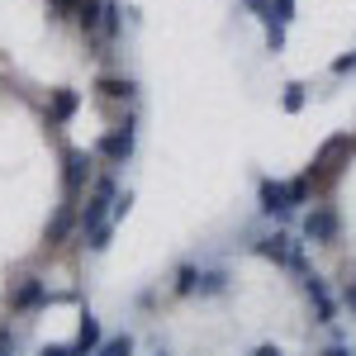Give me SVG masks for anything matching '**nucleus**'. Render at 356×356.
<instances>
[{
  "instance_id": "9",
  "label": "nucleus",
  "mask_w": 356,
  "mask_h": 356,
  "mask_svg": "<svg viewBox=\"0 0 356 356\" xmlns=\"http://www.w3.org/2000/svg\"><path fill=\"white\" fill-rule=\"evenodd\" d=\"M76 110H81V95L72 86H57L53 95H48V129H62Z\"/></svg>"
},
{
  "instance_id": "14",
  "label": "nucleus",
  "mask_w": 356,
  "mask_h": 356,
  "mask_svg": "<svg viewBox=\"0 0 356 356\" xmlns=\"http://www.w3.org/2000/svg\"><path fill=\"white\" fill-rule=\"evenodd\" d=\"M95 90H100L105 100H134V95H138V86L129 81V76H100Z\"/></svg>"
},
{
  "instance_id": "16",
  "label": "nucleus",
  "mask_w": 356,
  "mask_h": 356,
  "mask_svg": "<svg viewBox=\"0 0 356 356\" xmlns=\"http://www.w3.org/2000/svg\"><path fill=\"white\" fill-rule=\"evenodd\" d=\"M285 195H290V209H295V204H309V200H314V181H309V176H295V181H285Z\"/></svg>"
},
{
  "instance_id": "2",
  "label": "nucleus",
  "mask_w": 356,
  "mask_h": 356,
  "mask_svg": "<svg viewBox=\"0 0 356 356\" xmlns=\"http://www.w3.org/2000/svg\"><path fill=\"white\" fill-rule=\"evenodd\" d=\"M114 200H119V186H114V176H100V181H90V195H86V209H76V233H95L100 223H110V209Z\"/></svg>"
},
{
  "instance_id": "27",
  "label": "nucleus",
  "mask_w": 356,
  "mask_h": 356,
  "mask_svg": "<svg viewBox=\"0 0 356 356\" xmlns=\"http://www.w3.org/2000/svg\"><path fill=\"white\" fill-rule=\"evenodd\" d=\"M10 352H15V332L0 328V356H10Z\"/></svg>"
},
{
  "instance_id": "22",
  "label": "nucleus",
  "mask_w": 356,
  "mask_h": 356,
  "mask_svg": "<svg viewBox=\"0 0 356 356\" xmlns=\"http://www.w3.org/2000/svg\"><path fill=\"white\" fill-rule=\"evenodd\" d=\"M285 110H290V114H300V110H304V86H300V81L285 86Z\"/></svg>"
},
{
  "instance_id": "18",
  "label": "nucleus",
  "mask_w": 356,
  "mask_h": 356,
  "mask_svg": "<svg viewBox=\"0 0 356 356\" xmlns=\"http://www.w3.org/2000/svg\"><path fill=\"white\" fill-rule=\"evenodd\" d=\"M200 295H223L228 290V275L223 271H200V285H195Z\"/></svg>"
},
{
  "instance_id": "20",
  "label": "nucleus",
  "mask_w": 356,
  "mask_h": 356,
  "mask_svg": "<svg viewBox=\"0 0 356 356\" xmlns=\"http://www.w3.org/2000/svg\"><path fill=\"white\" fill-rule=\"evenodd\" d=\"M290 19H295V0H271V19H266V24H290Z\"/></svg>"
},
{
  "instance_id": "12",
  "label": "nucleus",
  "mask_w": 356,
  "mask_h": 356,
  "mask_svg": "<svg viewBox=\"0 0 356 356\" xmlns=\"http://www.w3.org/2000/svg\"><path fill=\"white\" fill-rule=\"evenodd\" d=\"M105 342V332H100V318H90L86 314L81 318V332H76V347H72V356H95V347Z\"/></svg>"
},
{
  "instance_id": "6",
  "label": "nucleus",
  "mask_w": 356,
  "mask_h": 356,
  "mask_svg": "<svg viewBox=\"0 0 356 356\" xmlns=\"http://www.w3.org/2000/svg\"><path fill=\"white\" fill-rule=\"evenodd\" d=\"M257 252H261L266 261H275V266L304 271V243H295L290 233H271V238H261V243H257ZM304 275H309V271H304Z\"/></svg>"
},
{
  "instance_id": "29",
  "label": "nucleus",
  "mask_w": 356,
  "mask_h": 356,
  "mask_svg": "<svg viewBox=\"0 0 356 356\" xmlns=\"http://www.w3.org/2000/svg\"><path fill=\"white\" fill-rule=\"evenodd\" d=\"M323 356H352V347H347V342H328V347H323Z\"/></svg>"
},
{
  "instance_id": "4",
  "label": "nucleus",
  "mask_w": 356,
  "mask_h": 356,
  "mask_svg": "<svg viewBox=\"0 0 356 356\" xmlns=\"http://www.w3.org/2000/svg\"><path fill=\"white\" fill-rule=\"evenodd\" d=\"M90 157H100V162H110V166H124V162H129V157H134V114H129L124 124H114L110 134L95 138Z\"/></svg>"
},
{
  "instance_id": "19",
  "label": "nucleus",
  "mask_w": 356,
  "mask_h": 356,
  "mask_svg": "<svg viewBox=\"0 0 356 356\" xmlns=\"http://www.w3.org/2000/svg\"><path fill=\"white\" fill-rule=\"evenodd\" d=\"M110 238H114V223H100V228H95V233H86L81 243L90 247V252H105V247H110Z\"/></svg>"
},
{
  "instance_id": "17",
  "label": "nucleus",
  "mask_w": 356,
  "mask_h": 356,
  "mask_svg": "<svg viewBox=\"0 0 356 356\" xmlns=\"http://www.w3.org/2000/svg\"><path fill=\"white\" fill-rule=\"evenodd\" d=\"M95 356H134V337L124 332V337H105L100 347H95Z\"/></svg>"
},
{
  "instance_id": "15",
  "label": "nucleus",
  "mask_w": 356,
  "mask_h": 356,
  "mask_svg": "<svg viewBox=\"0 0 356 356\" xmlns=\"http://www.w3.org/2000/svg\"><path fill=\"white\" fill-rule=\"evenodd\" d=\"M100 5H105V0H81V5H76L72 19L81 24V33H95V29H100Z\"/></svg>"
},
{
  "instance_id": "21",
  "label": "nucleus",
  "mask_w": 356,
  "mask_h": 356,
  "mask_svg": "<svg viewBox=\"0 0 356 356\" xmlns=\"http://www.w3.org/2000/svg\"><path fill=\"white\" fill-rule=\"evenodd\" d=\"M195 285H200V271H195V266H181V271H176V295H191Z\"/></svg>"
},
{
  "instance_id": "13",
  "label": "nucleus",
  "mask_w": 356,
  "mask_h": 356,
  "mask_svg": "<svg viewBox=\"0 0 356 356\" xmlns=\"http://www.w3.org/2000/svg\"><path fill=\"white\" fill-rule=\"evenodd\" d=\"M119 29H124V10H119V0H105V5H100V29H95L100 43H114Z\"/></svg>"
},
{
  "instance_id": "25",
  "label": "nucleus",
  "mask_w": 356,
  "mask_h": 356,
  "mask_svg": "<svg viewBox=\"0 0 356 356\" xmlns=\"http://www.w3.org/2000/svg\"><path fill=\"white\" fill-rule=\"evenodd\" d=\"M266 43H271V53H275V48L285 43V29H280V24H266Z\"/></svg>"
},
{
  "instance_id": "24",
  "label": "nucleus",
  "mask_w": 356,
  "mask_h": 356,
  "mask_svg": "<svg viewBox=\"0 0 356 356\" xmlns=\"http://www.w3.org/2000/svg\"><path fill=\"white\" fill-rule=\"evenodd\" d=\"M332 72H337V76H347V72H356V53L337 57V62H332Z\"/></svg>"
},
{
  "instance_id": "7",
  "label": "nucleus",
  "mask_w": 356,
  "mask_h": 356,
  "mask_svg": "<svg viewBox=\"0 0 356 356\" xmlns=\"http://www.w3.org/2000/svg\"><path fill=\"white\" fill-rule=\"evenodd\" d=\"M5 300H10L15 314H33V309H43V304H48V285H43L38 275H19V280H10Z\"/></svg>"
},
{
  "instance_id": "11",
  "label": "nucleus",
  "mask_w": 356,
  "mask_h": 356,
  "mask_svg": "<svg viewBox=\"0 0 356 356\" xmlns=\"http://www.w3.org/2000/svg\"><path fill=\"white\" fill-rule=\"evenodd\" d=\"M257 200H261V214H290L285 181H261V186H257Z\"/></svg>"
},
{
  "instance_id": "5",
  "label": "nucleus",
  "mask_w": 356,
  "mask_h": 356,
  "mask_svg": "<svg viewBox=\"0 0 356 356\" xmlns=\"http://www.w3.org/2000/svg\"><path fill=\"white\" fill-rule=\"evenodd\" d=\"M304 238L318 247H332L342 238V219H337V209L332 204H314L309 214H304Z\"/></svg>"
},
{
  "instance_id": "31",
  "label": "nucleus",
  "mask_w": 356,
  "mask_h": 356,
  "mask_svg": "<svg viewBox=\"0 0 356 356\" xmlns=\"http://www.w3.org/2000/svg\"><path fill=\"white\" fill-rule=\"evenodd\" d=\"M38 356H72V347H43Z\"/></svg>"
},
{
  "instance_id": "30",
  "label": "nucleus",
  "mask_w": 356,
  "mask_h": 356,
  "mask_svg": "<svg viewBox=\"0 0 356 356\" xmlns=\"http://www.w3.org/2000/svg\"><path fill=\"white\" fill-rule=\"evenodd\" d=\"M252 356H280V347H271V342H261V347H257Z\"/></svg>"
},
{
  "instance_id": "28",
  "label": "nucleus",
  "mask_w": 356,
  "mask_h": 356,
  "mask_svg": "<svg viewBox=\"0 0 356 356\" xmlns=\"http://www.w3.org/2000/svg\"><path fill=\"white\" fill-rule=\"evenodd\" d=\"M247 10H257L261 19H271V0H247Z\"/></svg>"
},
{
  "instance_id": "8",
  "label": "nucleus",
  "mask_w": 356,
  "mask_h": 356,
  "mask_svg": "<svg viewBox=\"0 0 356 356\" xmlns=\"http://www.w3.org/2000/svg\"><path fill=\"white\" fill-rule=\"evenodd\" d=\"M304 295H309V304H314V314H318V323H332L337 318V300H332V290H328V280L323 275H304Z\"/></svg>"
},
{
  "instance_id": "3",
  "label": "nucleus",
  "mask_w": 356,
  "mask_h": 356,
  "mask_svg": "<svg viewBox=\"0 0 356 356\" xmlns=\"http://www.w3.org/2000/svg\"><path fill=\"white\" fill-rule=\"evenodd\" d=\"M90 181H95V157H90L86 147H67V152H62V200L76 204V200L90 191Z\"/></svg>"
},
{
  "instance_id": "10",
  "label": "nucleus",
  "mask_w": 356,
  "mask_h": 356,
  "mask_svg": "<svg viewBox=\"0 0 356 356\" xmlns=\"http://www.w3.org/2000/svg\"><path fill=\"white\" fill-rule=\"evenodd\" d=\"M72 233H76V204H67V200H62V204H57V214L48 219V233H43V243H48V247H62L67 238H72Z\"/></svg>"
},
{
  "instance_id": "23",
  "label": "nucleus",
  "mask_w": 356,
  "mask_h": 356,
  "mask_svg": "<svg viewBox=\"0 0 356 356\" xmlns=\"http://www.w3.org/2000/svg\"><path fill=\"white\" fill-rule=\"evenodd\" d=\"M76 5H81V0H48V10H53L57 19H72V15H76Z\"/></svg>"
},
{
  "instance_id": "26",
  "label": "nucleus",
  "mask_w": 356,
  "mask_h": 356,
  "mask_svg": "<svg viewBox=\"0 0 356 356\" xmlns=\"http://www.w3.org/2000/svg\"><path fill=\"white\" fill-rule=\"evenodd\" d=\"M342 304L356 314V280H347V285H342Z\"/></svg>"
},
{
  "instance_id": "1",
  "label": "nucleus",
  "mask_w": 356,
  "mask_h": 356,
  "mask_svg": "<svg viewBox=\"0 0 356 356\" xmlns=\"http://www.w3.org/2000/svg\"><path fill=\"white\" fill-rule=\"evenodd\" d=\"M352 157H356V138L352 134H337V138H328V143L318 147V157H314V166H309L304 176L314 181V191H328L332 181L352 166Z\"/></svg>"
}]
</instances>
